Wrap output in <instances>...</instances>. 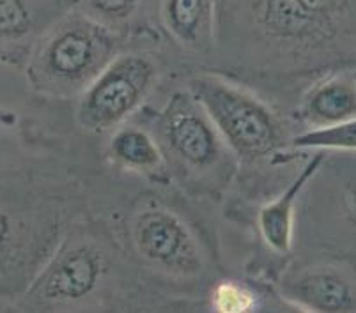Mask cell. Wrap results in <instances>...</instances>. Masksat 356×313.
I'll list each match as a JSON object with an SVG mask.
<instances>
[{
    "mask_svg": "<svg viewBox=\"0 0 356 313\" xmlns=\"http://www.w3.org/2000/svg\"><path fill=\"white\" fill-rule=\"evenodd\" d=\"M86 189L59 167L0 161V299L15 301L83 214Z\"/></svg>",
    "mask_w": 356,
    "mask_h": 313,
    "instance_id": "1",
    "label": "cell"
},
{
    "mask_svg": "<svg viewBox=\"0 0 356 313\" xmlns=\"http://www.w3.org/2000/svg\"><path fill=\"white\" fill-rule=\"evenodd\" d=\"M137 269L102 219L71 221L40 273L11 303L20 312H105L128 308Z\"/></svg>",
    "mask_w": 356,
    "mask_h": 313,
    "instance_id": "2",
    "label": "cell"
},
{
    "mask_svg": "<svg viewBox=\"0 0 356 313\" xmlns=\"http://www.w3.org/2000/svg\"><path fill=\"white\" fill-rule=\"evenodd\" d=\"M121 243L142 274L181 289L211 278L216 259L188 216L160 195H140L122 223Z\"/></svg>",
    "mask_w": 356,
    "mask_h": 313,
    "instance_id": "3",
    "label": "cell"
},
{
    "mask_svg": "<svg viewBox=\"0 0 356 313\" xmlns=\"http://www.w3.org/2000/svg\"><path fill=\"white\" fill-rule=\"evenodd\" d=\"M151 133L160 144L168 177L184 192L218 200L229 188L238 158L188 89L170 96Z\"/></svg>",
    "mask_w": 356,
    "mask_h": 313,
    "instance_id": "4",
    "label": "cell"
},
{
    "mask_svg": "<svg viewBox=\"0 0 356 313\" xmlns=\"http://www.w3.org/2000/svg\"><path fill=\"white\" fill-rule=\"evenodd\" d=\"M126 37L76 9L64 12L32 50L25 75L44 98L80 96L124 50Z\"/></svg>",
    "mask_w": 356,
    "mask_h": 313,
    "instance_id": "5",
    "label": "cell"
},
{
    "mask_svg": "<svg viewBox=\"0 0 356 313\" xmlns=\"http://www.w3.org/2000/svg\"><path fill=\"white\" fill-rule=\"evenodd\" d=\"M188 90L208 112L225 144L241 163H261L280 158L286 145V130L273 110L257 96L223 76H193Z\"/></svg>",
    "mask_w": 356,
    "mask_h": 313,
    "instance_id": "6",
    "label": "cell"
},
{
    "mask_svg": "<svg viewBox=\"0 0 356 313\" xmlns=\"http://www.w3.org/2000/svg\"><path fill=\"white\" fill-rule=\"evenodd\" d=\"M275 27L325 69L356 62V0H264Z\"/></svg>",
    "mask_w": 356,
    "mask_h": 313,
    "instance_id": "7",
    "label": "cell"
},
{
    "mask_svg": "<svg viewBox=\"0 0 356 313\" xmlns=\"http://www.w3.org/2000/svg\"><path fill=\"white\" fill-rule=\"evenodd\" d=\"M160 75L147 51L122 50L79 99L76 121L83 130L108 133L126 124L153 92Z\"/></svg>",
    "mask_w": 356,
    "mask_h": 313,
    "instance_id": "8",
    "label": "cell"
},
{
    "mask_svg": "<svg viewBox=\"0 0 356 313\" xmlns=\"http://www.w3.org/2000/svg\"><path fill=\"white\" fill-rule=\"evenodd\" d=\"M70 9L66 0H0V64L24 69L38 41Z\"/></svg>",
    "mask_w": 356,
    "mask_h": 313,
    "instance_id": "9",
    "label": "cell"
},
{
    "mask_svg": "<svg viewBox=\"0 0 356 313\" xmlns=\"http://www.w3.org/2000/svg\"><path fill=\"white\" fill-rule=\"evenodd\" d=\"M280 290L287 301L305 312H356V283L335 266L314 264L289 271Z\"/></svg>",
    "mask_w": 356,
    "mask_h": 313,
    "instance_id": "10",
    "label": "cell"
},
{
    "mask_svg": "<svg viewBox=\"0 0 356 313\" xmlns=\"http://www.w3.org/2000/svg\"><path fill=\"white\" fill-rule=\"evenodd\" d=\"M163 31L177 46L195 55L215 50V0H160Z\"/></svg>",
    "mask_w": 356,
    "mask_h": 313,
    "instance_id": "11",
    "label": "cell"
},
{
    "mask_svg": "<svg viewBox=\"0 0 356 313\" xmlns=\"http://www.w3.org/2000/svg\"><path fill=\"white\" fill-rule=\"evenodd\" d=\"M326 160L325 151H316L309 163L302 169L289 183L277 198L270 200L268 204L261 208L257 214V227L261 232V237L268 244L270 250L277 255H289L293 250V225H294V208L307 188V184L316 177L319 169Z\"/></svg>",
    "mask_w": 356,
    "mask_h": 313,
    "instance_id": "12",
    "label": "cell"
},
{
    "mask_svg": "<svg viewBox=\"0 0 356 313\" xmlns=\"http://www.w3.org/2000/svg\"><path fill=\"white\" fill-rule=\"evenodd\" d=\"M106 158L114 167L126 172L167 184L170 180L163 153L154 135L137 124H122L115 128L108 144Z\"/></svg>",
    "mask_w": 356,
    "mask_h": 313,
    "instance_id": "13",
    "label": "cell"
},
{
    "mask_svg": "<svg viewBox=\"0 0 356 313\" xmlns=\"http://www.w3.org/2000/svg\"><path fill=\"white\" fill-rule=\"evenodd\" d=\"M356 117V78L337 73L310 87L300 105V119L310 130L330 128Z\"/></svg>",
    "mask_w": 356,
    "mask_h": 313,
    "instance_id": "14",
    "label": "cell"
},
{
    "mask_svg": "<svg viewBox=\"0 0 356 313\" xmlns=\"http://www.w3.org/2000/svg\"><path fill=\"white\" fill-rule=\"evenodd\" d=\"M73 8L126 40L149 31L147 0H73Z\"/></svg>",
    "mask_w": 356,
    "mask_h": 313,
    "instance_id": "15",
    "label": "cell"
},
{
    "mask_svg": "<svg viewBox=\"0 0 356 313\" xmlns=\"http://www.w3.org/2000/svg\"><path fill=\"white\" fill-rule=\"evenodd\" d=\"M291 147L300 151H353L356 153V117L341 124L309 130L291 140Z\"/></svg>",
    "mask_w": 356,
    "mask_h": 313,
    "instance_id": "16",
    "label": "cell"
},
{
    "mask_svg": "<svg viewBox=\"0 0 356 313\" xmlns=\"http://www.w3.org/2000/svg\"><path fill=\"white\" fill-rule=\"evenodd\" d=\"M211 308L220 313H247L257 308L254 290L238 282H218L211 289Z\"/></svg>",
    "mask_w": 356,
    "mask_h": 313,
    "instance_id": "17",
    "label": "cell"
},
{
    "mask_svg": "<svg viewBox=\"0 0 356 313\" xmlns=\"http://www.w3.org/2000/svg\"><path fill=\"white\" fill-rule=\"evenodd\" d=\"M349 208H351L353 219L356 221V184L351 188V192H349Z\"/></svg>",
    "mask_w": 356,
    "mask_h": 313,
    "instance_id": "18",
    "label": "cell"
},
{
    "mask_svg": "<svg viewBox=\"0 0 356 313\" xmlns=\"http://www.w3.org/2000/svg\"><path fill=\"white\" fill-rule=\"evenodd\" d=\"M67 4H71V8H73V0H66Z\"/></svg>",
    "mask_w": 356,
    "mask_h": 313,
    "instance_id": "19",
    "label": "cell"
},
{
    "mask_svg": "<svg viewBox=\"0 0 356 313\" xmlns=\"http://www.w3.org/2000/svg\"><path fill=\"white\" fill-rule=\"evenodd\" d=\"M2 303H4V301H2V299H0V308H2Z\"/></svg>",
    "mask_w": 356,
    "mask_h": 313,
    "instance_id": "20",
    "label": "cell"
}]
</instances>
